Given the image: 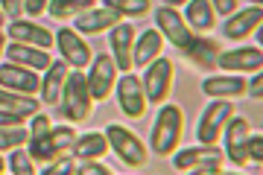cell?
<instances>
[{"instance_id": "1", "label": "cell", "mask_w": 263, "mask_h": 175, "mask_svg": "<svg viewBox=\"0 0 263 175\" xmlns=\"http://www.w3.org/2000/svg\"><path fill=\"white\" fill-rule=\"evenodd\" d=\"M181 129H184V114L179 105H161L158 117L152 123V134H149V152L158 158L176 155L181 143Z\"/></svg>"}, {"instance_id": "2", "label": "cell", "mask_w": 263, "mask_h": 175, "mask_svg": "<svg viewBox=\"0 0 263 175\" xmlns=\"http://www.w3.org/2000/svg\"><path fill=\"white\" fill-rule=\"evenodd\" d=\"M59 105H62V117L70 120V123H85L88 117H91L94 100H91V91H88V85H85L82 70H70L65 88H62Z\"/></svg>"}, {"instance_id": "3", "label": "cell", "mask_w": 263, "mask_h": 175, "mask_svg": "<svg viewBox=\"0 0 263 175\" xmlns=\"http://www.w3.org/2000/svg\"><path fill=\"white\" fill-rule=\"evenodd\" d=\"M76 138H79V134H76V129H70V126H53L44 138L29 140L27 152L35 164H53L59 158L70 155V146L76 143Z\"/></svg>"}, {"instance_id": "4", "label": "cell", "mask_w": 263, "mask_h": 175, "mask_svg": "<svg viewBox=\"0 0 263 175\" xmlns=\"http://www.w3.org/2000/svg\"><path fill=\"white\" fill-rule=\"evenodd\" d=\"M103 134H105V140H108V152H114L126 166H143L149 161L146 143H143L135 131L126 129V126H117V123H114V126H108Z\"/></svg>"}, {"instance_id": "5", "label": "cell", "mask_w": 263, "mask_h": 175, "mask_svg": "<svg viewBox=\"0 0 263 175\" xmlns=\"http://www.w3.org/2000/svg\"><path fill=\"white\" fill-rule=\"evenodd\" d=\"M146 105H167V96L173 91V62L170 59H155L141 76Z\"/></svg>"}, {"instance_id": "6", "label": "cell", "mask_w": 263, "mask_h": 175, "mask_svg": "<svg viewBox=\"0 0 263 175\" xmlns=\"http://www.w3.org/2000/svg\"><path fill=\"white\" fill-rule=\"evenodd\" d=\"M85 85H88L94 102H103L111 96L114 85H117V67H114L111 55H105V53L94 55V62L88 65V73H85Z\"/></svg>"}, {"instance_id": "7", "label": "cell", "mask_w": 263, "mask_h": 175, "mask_svg": "<svg viewBox=\"0 0 263 175\" xmlns=\"http://www.w3.org/2000/svg\"><path fill=\"white\" fill-rule=\"evenodd\" d=\"M234 117V105L228 100H214L202 111V117H199V129H196V138L202 146H216V140L226 129V123Z\"/></svg>"}, {"instance_id": "8", "label": "cell", "mask_w": 263, "mask_h": 175, "mask_svg": "<svg viewBox=\"0 0 263 175\" xmlns=\"http://www.w3.org/2000/svg\"><path fill=\"white\" fill-rule=\"evenodd\" d=\"M155 29H158L161 38H167L170 44L179 47V50H184L193 41V32L187 29L181 12L176 6H167V3H161L158 9H155Z\"/></svg>"}, {"instance_id": "9", "label": "cell", "mask_w": 263, "mask_h": 175, "mask_svg": "<svg viewBox=\"0 0 263 175\" xmlns=\"http://www.w3.org/2000/svg\"><path fill=\"white\" fill-rule=\"evenodd\" d=\"M117 102H120V111L129 117V120H141L146 114V93H143V85L135 73H123L117 79Z\"/></svg>"}, {"instance_id": "10", "label": "cell", "mask_w": 263, "mask_h": 175, "mask_svg": "<svg viewBox=\"0 0 263 175\" xmlns=\"http://www.w3.org/2000/svg\"><path fill=\"white\" fill-rule=\"evenodd\" d=\"M53 38H56L59 53H62V62H65L67 67H73V70H82V67H88L91 62H94V53H91V47L85 44V38H82V35H76L70 27H62L59 32H53Z\"/></svg>"}, {"instance_id": "11", "label": "cell", "mask_w": 263, "mask_h": 175, "mask_svg": "<svg viewBox=\"0 0 263 175\" xmlns=\"http://www.w3.org/2000/svg\"><path fill=\"white\" fill-rule=\"evenodd\" d=\"M173 166L181 172H193V169H219L222 166V152L216 146H187L173 155Z\"/></svg>"}, {"instance_id": "12", "label": "cell", "mask_w": 263, "mask_h": 175, "mask_svg": "<svg viewBox=\"0 0 263 175\" xmlns=\"http://www.w3.org/2000/svg\"><path fill=\"white\" fill-rule=\"evenodd\" d=\"M6 38H9L12 44H24V47H38V50H47L53 47V32L44 29L41 24L35 21H12L9 27H6Z\"/></svg>"}, {"instance_id": "13", "label": "cell", "mask_w": 263, "mask_h": 175, "mask_svg": "<svg viewBox=\"0 0 263 175\" xmlns=\"http://www.w3.org/2000/svg\"><path fill=\"white\" fill-rule=\"evenodd\" d=\"M135 41H138V29L132 24H117L108 35V44H111V59H114V67L120 73H129L132 70V53H135Z\"/></svg>"}, {"instance_id": "14", "label": "cell", "mask_w": 263, "mask_h": 175, "mask_svg": "<svg viewBox=\"0 0 263 175\" xmlns=\"http://www.w3.org/2000/svg\"><path fill=\"white\" fill-rule=\"evenodd\" d=\"M117 24H120V15L111 12V9H105L103 3H100V6H94V9L76 15L70 29H73L76 35H100V32H111Z\"/></svg>"}, {"instance_id": "15", "label": "cell", "mask_w": 263, "mask_h": 175, "mask_svg": "<svg viewBox=\"0 0 263 175\" xmlns=\"http://www.w3.org/2000/svg\"><path fill=\"white\" fill-rule=\"evenodd\" d=\"M216 67H222L226 73L237 76V73H260L263 67V53L257 47H237L228 53H219Z\"/></svg>"}, {"instance_id": "16", "label": "cell", "mask_w": 263, "mask_h": 175, "mask_svg": "<svg viewBox=\"0 0 263 175\" xmlns=\"http://www.w3.org/2000/svg\"><path fill=\"white\" fill-rule=\"evenodd\" d=\"M222 134H226V155L228 161L234 166H246L249 164V158H246V143H249V120H243V117H231V120L226 123V129H222Z\"/></svg>"}, {"instance_id": "17", "label": "cell", "mask_w": 263, "mask_h": 175, "mask_svg": "<svg viewBox=\"0 0 263 175\" xmlns=\"http://www.w3.org/2000/svg\"><path fill=\"white\" fill-rule=\"evenodd\" d=\"M0 88L12 93H24V96H35L41 91V79L32 70H24L18 65H0Z\"/></svg>"}, {"instance_id": "18", "label": "cell", "mask_w": 263, "mask_h": 175, "mask_svg": "<svg viewBox=\"0 0 263 175\" xmlns=\"http://www.w3.org/2000/svg\"><path fill=\"white\" fill-rule=\"evenodd\" d=\"M3 55H6V62L9 65H18L24 67V70H44L47 73L50 65H53V59H50L47 50H38V47H24V44H6V50H3Z\"/></svg>"}, {"instance_id": "19", "label": "cell", "mask_w": 263, "mask_h": 175, "mask_svg": "<svg viewBox=\"0 0 263 175\" xmlns=\"http://www.w3.org/2000/svg\"><path fill=\"white\" fill-rule=\"evenodd\" d=\"M260 21H263L260 3H257V6H246V9L234 12V15H231V18L222 24V35L231 38V41L249 38V35H254V29L260 27Z\"/></svg>"}, {"instance_id": "20", "label": "cell", "mask_w": 263, "mask_h": 175, "mask_svg": "<svg viewBox=\"0 0 263 175\" xmlns=\"http://www.w3.org/2000/svg\"><path fill=\"white\" fill-rule=\"evenodd\" d=\"M219 47H216V41H211V38L205 35H193V41H190L187 47H184V55H187V62L193 67H199V70H216V62H219Z\"/></svg>"}, {"instance_id": "21", "label": "cell", "mask_w": 263, "mask_h": 175, "mask_svg": "<svg viewBox=\"0 0 263 175\" xmlns=\"http://www.w3.org/2000/svg\"><path fill=\"white\" fill-rule=\"evenodd\" d=\"M161 47H164V38L158 35V29H143L138 41H135V53H132V67H146L161 59Z\"/></svg>"}, {"instance_id": "22", "label": "cell", "mask_w": 263, "mask_h": 175, "mask_svg": "<svg viewBox=\"0 0 263 175\" xmlns=\"http://www.w3.org/2000/svg\"><path fill=\"white\" fill-rule=\"evenodd\" d=\"M202 91L211 96V100H237V96H243L246 93V79L240 76H208L205 82H202Z\"/></svg>"}, {"instance_id": "23", "label": "cell", "mask_w": 263, "mask_h": 175, "mask_svg": "<svg viewBox=\"0 0 263 175\" xmlns=\"http://www.w3.org/2000/svg\"><path fill=\"white\" fill-rule=\"evenodd\" d=\"M103 155H108V140H105L103 131H88V134H79L76 143L70 146V158L82 161V164H88V161H100Z\"/></svg>"}, {"instance_id": "24", "label": "cell", "mask_w": 263, "mask_h": 175, "mask_svg": "<svg viewBox=\"0 0 263 175\" xmlns=\"http://www.w3.org/2000/svg\"><path fill=\"white\" fill-rule=\"evenodd\" d=\"M67 76H70V67H67L65 62H53V65H50V70L44 73V79H41V91H38V96H41L44 105H56V102L62 100V88H65Z\"/></svg>"}, {"instance_id": "25", "label": "cell", "mask_w": 263, "mask_h": 175, "mask_svg": "<svg viewBox=\"0 0 263 175\" xmlns=\"http://www.w3.org/2000/svg\"><path fill=\"white\" fill-rule=\"evenodd\" d=\"M181 18H184L190 32H208V29H214V24H216L211 0H190L187 9L181 12Z\"/></svg>"}, {"instance_id": "26", "label": "cell", "mask_w": 263, "mask_h": 175, "mask_svg": "<svg viewBox=\"0 0 263 175\" xmlns=\"http://www.w3.org/2000/svg\"><path fill=\"white\" fill-rule=\"evenodd\" d=\"M38 108H41V102L35 96H24V93H12L0 88V111H9L21 120H27V117H35Z\"/></svg>"}, {"instance_id": "27", "label": "cell", "mask_w": 263, "mask_h": 175, "mask_svg": "<svg viewBox=\"0 0 263 175\" xmlns=\"http://www.w3.org/2000/svg\"><path fill=\"white\" fill-rule=\"evenodd\" d=\"M88 9H94V0H53V3H47V12L59 21L70 18L76 12L82 15V12H88Z\"/></svg>"}, {"instance_id": "28", "label": "cell", "mask_w": 263, "mask_h": 175, "mask_svg": "<svg viewBox=\"0 0 263 175\" xmlns=\"http://www.w3.org/2000/svg\"><path fill=\"white\" fill-rule=\"evenodd\" d=\"M105 9L117 12V15H129V18H141V15H146V12L152 9L149 0H103Z\"/></svg>"}, {"instance_id": "29", "label": "cell", "mask_w": 263, "mask_h": 175, "mask_svg": "<svg viewBox=\"0 0 263 175\" xmlns=\"http://www.w3.org/2000/svg\"><path fill=\"white\" fill-rule=\"evenodd\" d=\"M29 143V129L15 126V129H0V152H15Z\"/></svg>"}, {"instance_id": "30", "label": "cell", "mask_w": 263, "mask_h": 175, "mask_svg": "<svg viewBox=\"0 0 263 175\" xmlns=\"http://www.w3.org/2000/svg\"><path fill=\"white\" fill-rule=\"evenodd\" d=\"M9 172L12 175H38L35 172V161L29 158V152L24 149H15L9 155Z\"/></svg>"}, {"instance_id": "31", "label": "cell", "mask_w": 263, "mask_h": 175, "mask_svg": "<svg viewBox=\"0 0 263 175\" xmlns=\"http://www.w3.org/2000/svg\"><path fill=\"white\" fill-rule=\"evenodd\" d=\"M76 158L65 155V158H59V161H53V164H44V172L41 175H76Z\"/></svg>"}, {"instance_id": "32", "label": "cell", "mask_w": 263, "mask_h": 175, "mask_svg": "<svg viewBox=\"0 0 263 175\" xmlns=\"http://www.w3.org/2000/svg\"><path fill=\"white\" fill-rule=\"evenodd\" d=\"M246 158H249V164H257V169H260V164H263V138L260 134H249Z\"/></svg>"}, {"instance_id": "33", "label": "cell", "mask_w": 263, "mask_h": 175, "mask_svg": "<svg viewBox=\"0 0 263 175\" xmlns=\"http://www.w3.org/2000/svg\"><path fill=\"white\" fill-rule=\"evenodd\" d=\"M50 129H53V123H50L47 114H35V117H32V123H29V140L44 138Z\"/></svg>"}, {"instance_id": "34", "label": "cell", "mask_w": 263, "mask_h": 175, "mask_svg": "<svg viewBox=\"0 0 263 175\" xmlns=\"http://www.w3.org/2000/svg\"><path fill=\"white\" fill-rule=\"evenodd\" d=\"M76 175H111V169L100 161H88V164H79L76 166Z\"/></svg>"}, {"instance_id": "35", "label": "cell", "mask_w": 263, "mask_h": 175, "mask_svg": "<svg viewBox=\"0 0 263 175\" xmlns=\"http://www.w3.org/2000/svg\"><path fill=\"white\" fill-rule=\"evenodd\" d=\"M0 12H6L12 21H21V15H24V3H21V0H3V3H0Z\"/></svg>"}, {"instance_id": "36", "label": "cell", "mask_w": 263, "mask_h": 175, "mask_svg": "<svg viewBox=\"0 0 263 175\" xmlns=\"http://www.w3.org/2000/svg\"><path fill=\"white\" fill-rule=\"evenodd\" d=\"M211 6H214V15H226V18H231V15L237 12V0H214Z\"/></svg>"}, {"instance_id": "37", "label": "cell", "mask_w": 263, "mask_h": 175, "mask_svg": "<svg viewBox=\"0 0 263 175\" xmlns=\"http://www.w3.org/2000/svg\"><path fill=\"white\" fill-rule=\"evenodd\" d=\"M246 93L252 96V100H260V93H263V76H252V79H246Z\"/></svg>"}, {"instance_id": "38", "label": "cell", "mask_w": 263, "mask_h": 175, "mask_svg": "<svg viewBox=\"0 0 263 175\" xmlns=\"http://www.w3.org/2000/svg\"><path fill=\"white\" fill-rule=\"evenodd\" d=\"M24 3V15H44L47 12V0H21Z\"/></svg>"}, {"instance_id": "39", "label": "cell", "mask_w": 263, "mask_h": 175, "mask_svg": "<svg viewBox=\"0 0 263 175\" xmlns=\"http://www.w3.org/2000/svg\"><path fill=\"white\" fill-rule=\"evenodd\" d=\"M15 126H24V120L9 114V111H0V129H15Z\"/></svg>"}, {"instance_id": "40", "label": "cell", "mask_w": 263, "mask_h": 175, "mask_svg": "<svg viewBox=\"0 0 263 175\" xmlns=\"http://www.w3.org/2000/svg\"><path fill=\"white\" fill-rule=\"evenodd\" d=\"M222 169H193L190 175H219Z\"/></svg>"}, {"instance_id": "41", "label": "cell", "mask_w": 263, "mask_h": 175, "mask_svg": "<svg viewBox=\"0 0 263 175\" xmlns=\"http://www.w3.org/2000/svg\"><path fill=\"white\" fill-rule=\"evenodd\" d=\"M6 44H9V41H6V32L0 29V55H3V50H6Z\"/></svg>"}, {"instance_id": "42", "label": "cell", "mask_w": 263, "mask_h": 175, "mask_svg": "<svg viewBox=\"0 0 263 175\" xmlns=\"http://www.w3.org/2000/svg\"><path fill=\"white\" fill-rule=\"evenodd\" d=\"M3 169H6V161H3V155H0V175H3Z\"/></svg>"}, {"instance_id": "43", "label": "cell", "mask_w": 263, "mask_h": 175, "mask_svg": "<svg viewBox=\"0 0 263 175\" xmlns=\"http://www.w3.org/2000/svg\"><path fill=\"white\" fill-rule=\"evenodd\" d=\"M219 175H234V172H219Z\"/></svg>"}, {"instance_id": "44", "label": "cell", "mask_w": 263, "mask_h": 175, "mask_svg": "<svg viewBox=\"0 0 263 175\" xmlns=\"http://www.w3.org/2000/svg\"><path fill=\"white\" fill-rule=\"evenodd\" d=\"M0 24H3V12H0Z\"/></svg>"}]
</instances>
